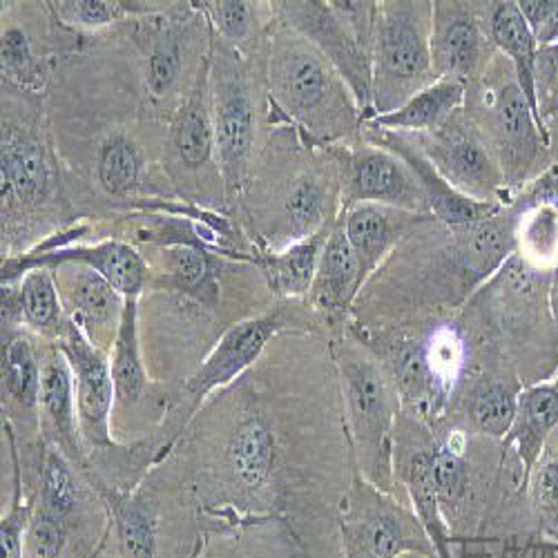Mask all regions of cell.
Instances as JSON below:
<instances>
[{
	"label": "cell",
	"instance_id": "cell-27",
	"mask_svg": "<svg viewBox=\"0 0 558 558\" xmlns=\"http://www.w3.org/2000/svg\"><path fill=\"white\" fill-rule=\"evenodd\" d=\"M150 289L168 291L215 308L219 302L221 262L202 240H174L153 251Z\"/></svg>",
	"mask_w": 558,
	"mask_h": 558
},
{
	"label": "cell",
	"instance_id": "cell-4",
	"mask_svg": "<svg viewBox=\"0 0 558 558\" xmlns=\"http://www.w3.org/2000/svg\"><path fill=\"white\" fill-rule=\"evenodd\" d=\"M551 277L554 272L536 270L514 253L464 306L502 355L521 360L525 387L547 383L558 371V336L549 308Z\"/></svg>",
	"mask_w": 558,
	"mask_h": 558
},
{
	"label": "cell",
	"instance_id": "cell-33",
	"mask_svg": "<svg viewBox=\"0 0 558 558\" xmlns=\"http://www.w3.org/2000/svg\"><path fill=\"white\" fill-rule=\"evenodd\" d=\"M99 494L112 521L119 558H155L159 543L157 502L146 492H125L99 485Z\"/></svg>",
	"mask_w": 558,
	"mask_h": 558
},
{
	"label": "cell",
	"instance_id": "cell-39",
	"mask_svg": "<svg viewBox=\"0 0 558 558\" xmlns=\"http://www.w3.org/2000/svg\"><path fill=\"white\" fill-rule=\"evenodd\" d=\"M110 364L117 402L121 407H134L150 387L148 371L142 357V344H138V298H125V311L119 336L110 351Z\"/></svg>",
	"mask_w": 558,
	"mask_h": 558
},
{
	"label": "cell",
	"instance_id": "cell-29",
	"mask_svg": "<svg viewBox=\"0 0 558 558\" xmlns=\"http://www.w3.org/2000/svg\"><path fill=\"white\" fill-rule=\"evenodd\" d=\"M68 324V313L54 268H34L19 282L3 284V327H21L57 342Z\"/></svg>",
	"mask_w": 558,
	"mask_h": 558
},
{
	"label": "cell",
	"instance_id": "cell-25",
	"mask_svg": "<svg viewBox=\"0 0 558 558\" xmlns=\"http://www.w3.org/2000/svg\"><path fill=\"white\" fill-rule=\"evenodd\" d=\"M432 219L434 217L429 215H417L378 204H357L342 210L340 223L360 262L364 287L411 232Z\"/></svg>",
	"mask_w": 558,
	"mask_h": 558
},
{
	"label": "cell",
	"instance_id": "cell-12",
	"mask_svg": "<svg viewBox=\"0 0 558 558\" xmlns=\"http://www.w3.org/2000/svg\"><path fill=\"white\" fill-rule=\"evenodd\" d=\"M163 168L181 197H189V204L206 208V204L226 197L213 123L208 61L197 74L189 97L170 117L163 142Z\"/></svg>",
	"mask_w": 558,
	"mask_h": 558
},
{
	"label": "cell",
	"instance_id": "cell-8",
	"mask_svg": "<svg viewBox=\"0 0 558 558\" xmlns=\"http://www.w3.org/2000/svg\"><path fill=\"white\" fill-rule=\"evenodd\" d=\"M432 21L434 3L427 0L378 3L374 50H371L374 117L396 112L417 92L438 81L432 61Z\"/></svg>",
	"mask_w": 558,
	"mask_h": 558
},
{
	"label": "cell",
	"instance_id": "cell-23",
	"mask_svg": "<svg viewBox=\"0 0 558 558\" xmlns=\"http://www.w3.org/2000/svg\"><path fill=\"white\" fill-rule=\"evenodd\" d=\"M523 389V380L509 364L478 366L458 391L453 409L460 411L468 432L502 442L514 425Z\"/></svg>",
	"mask_w": 558,
	"mask_h": 558
},
{
	"label": "cell",
	"instance_id": "cell-35",
	"mask_svg": "<svg viewBox=\"0 0 558 558\" xmlns=\"http://www.w3.org/2000/svg\"><path fill=\"white\" fill-rule=\"evenodd\" d=\"M489 29L498 54H502L517 81L523 89L525 99L538 117L536 99V68H538V43L521 14L519 0H492L489 3ZM541 121V119H538Z\"/></svg>",
	"mask_w": 558,
	"mask_h": 558
},
{
	"label": "cell",
	"instance_id": "cell-14",
	"mask_svg": "<svg viewBox=\"0 0 558 558\" xmlns=\"http://www.w3.org/2000/svg\"><path fill=\"white\" fill-rule=\"evenodd\" d=\"M317 324L322 322L311 306L304 311L300 300H284L277 308L230 327L185 383V396L193 402V409H197L213 391L235 383L259 360L275 336L315 329Z\"/></svg>",
	"mask_w": 558,
	"mask_h": 558
},
{
	"label": "cell",
	"instance_id": "cell-22",
	"mask_svg": "<svg viewBox=\"0 0 558 558\" xmlns=\"http://www.w3.org/2000/svg\"><path fill=\"white\" fill-rule=\"evenodd\" d=\"M362 138L368 144L393 153L396 157H400L407 163V168L413 172L415 181L421 183V189L429 204V213L438 223L449 226V228L474 226V223H481L502 210V206L476 202V199H470V197L460 195L458 191H453L451 185L438 174V170L429 163V159L413 146V142L407 134L364 125Z\"/></svg>",
	"mask_w": 558,
	"mask_h": 558
},
{
	"label": "cell",
	"instance_id": "cell-9",
	"mask_svg": "<svg viewBox=\"0 0 558 558\" xmlns=\"http://www.w3.org/2000/svg\"><path fill=\"white\" fill-rule=\"evenodd\" d=\"M275 19L284 23L327 57L340 76L351 87L353 97L364 112V119H374L371 106V50H374V29L378 3L371 0H287L272 3Z\"/></svg>",
	"mask_w": 558,
	"mask_h": 558
},
{
	"label": "cell",
	"instance_id": "cell-28",
	"mask_svg": "<svg viewBox=\"0 0 558 558\" xmlns=\"http://www.w3.org/2000/svg\"><path fill=\"white\" fill-rule=\"evenodd\" d=\"M277 460L279 442L270 423L262 413L246 411L223 442V478L242 494H259L268 487Z\"/></svg>",
	"mask_w": 558,
	"mask_h": 558
},
{
	"label": "cell",
	"instance_id": "cell-44",
	"mask_svg": "<svg viewBox=\"0 0 558 558\" xmlns=\"http://www.w3.org/2000/svg\"><path fill=\"white\" fill-rule=\"evenodd\" d=\"M72 521L48 514L34 505L25 534V558H61L72 532Z\"/></svg>",
	"mask_w": 558,
	"mask_h": 558
},
{
	"label": "cell",
	"instance_id": "cell-36",
	"mask_svg": "<svg viewBox=\"0 0 558 558\" xmlns=\"http://www.w3.org/2000/svg\"><path fill=\"white\" fill-rule=\"evenodd\" d=\"M468 87L456 81H436L434 85L417 92L396 112L368 119L364 125L398 132V134H427L447 123L464 106Z\"/></svg>",
	"mask_w": 558,
	"mask_h": 558
},
{
	"label": "cell",
	"instance_id": "cell-34",
	"mask_svg": "<svg viewBox=\"0 0 558 558\" xmlns=\"http://www.w3.org/2000/svg\"><path fill=\"white\" fill-rule=\"evenodd\" d=\"M336 226V223H333ZM331 228H324L317 235L291 244L282 251H253V264L266 279L268 291L279 300H304L311 293L319 255L327 244Z\"/></svg>",
	"mask_w": 558,
	"mask_h": 558
},
{
	"label": "cell",
	"instance_id": "cell-41",
	"mask_svg": "<svg viewBox=\"0 0 558 558\" xmlns=\"http://www.w3.org/2000/svg\"><path fill=\"white\" fill-rule=\"evenodd\" d=\"M172 3H130V0H61L48 3V10L63 29L101 32L119 21H138L170 10Z\"/></svg>",
	"mask_w": 558,
	"mask_h": 558
},
{
	"label": "cell",
	"instance_id": "cell-38",
	"mask_svg": "<svg viewBox=\"0 0 558 558\" xmlns=\"http://www.w3.org/2000/svg\"><path fill=\"white\" fill-rule=\"evenodd\" d=\"M34 34L19 25L10 12L3 10V32H0V72L3 83L16 89L40 95L50 81L52 57L38 52Z\"/></svg>",
	"mask_w": 558,
	"mask_h": 558
},
{
	"label": "cell",
	"instance_id": "cell-17",
	"mask_svg": "<svg viewBox=\"0 0 558 558\" xmlns=\"http://www.w3.org/2000/svg\"><path fill=\"white\" fill-rule=\"evenodd\" d=\"M331 153L340 166L342 210L357 204H378L432 217L421 183L393 153L368 142L338 146Z\"/></svg>",
	"mask_w": 558,
	"mask_h": 558
},
{
	"label": "cell",
	"instance_id": "cell-20",
	"mask_svg": "<svg viewBox=\"0 0 558 558\" xmlns=\"http://www.w3.org/2000/svg\"><path fill=\"white\" fill-rule=\"evenodd\" d=\"M61 264H83L97 270L123 298H142L150 284V266L146 257L121 240H108L89 246L70 244L40 255L21 253L19 257H8L3 259L0 282H19L25 272L34 268H57Z\"/></svg>",
	"mask_w": 558,
	"mask_h": 558
},
{
	"label": "cell",
	"instance_id": "cell-40",
	"mask_svg": "<svg viewBox=\"0 0 558 558\" xmlns=\"http://www.w3.org/2000/svg\"><path fill=\"white\" fill-rule=\"evenodd\" d=\"M40 472H38V509L72 521L85 500V487L74 472L76 462L57 445L40 440Z\"/></svg>",
	"mask_w": 558,
	"mask_h": 558
},
{
	"label": "cell",
	"instance_id": "cell-15",
	"mask_svg": "<svg viewBox=\"0 0 558 558\" xmlns=\"http://www.w3.org/2000/svg\"><path fill=\"white\" fill-rule=\"evenodd\" d=\"M407 136L453 191L476 202L511 206L502 172L464 110L434 132Z\"/></svg>",
	"mask_w": 558,
	"mask_h": 558
},
{
	"label": "cell",
	"instance_id": "cell-32",
	"mask_svg": "<svg viewBox=\"0 0 558 558\" xmlns=\"http://www.w3.org/2000/svg\"><path fill=\"white\" fill-rule=\"evenodd\" d=\"M43 353L38 336L21 327H3V411L8 417L38 415Z\"/></svg>",
	"mask_w": 558,
	"mask_h": 558
},
{
	"label": "cell",
	"instance_id": "cell-50",
	"mask_svg": "<svg viewBox=\"0 0 558 558\" xmlns=\"http://www.w3.org/2000/svg\"><path fill=\"white\" fill-rule=\"evenodd\" d=\"M97 558H119V554H112V551H101Z\"/></svg>",
	"mask_w": 558,
	"mask_h": 558
},
{
	"label": "cell",
	"instance_id": "cell-18",
	"mask_svg": "<svg viewBox=\"0 0 558 558\" xmlns=\"http://www.w3.org/2000/svg\"><path fill=\"white\" fill-rule=\"evenodd\" d=\"M438 438L432 434L429 425L417 417L400 411L393 440V476L396 485H402L411 498L413 514L421 519L427 530L438 558H453L451 554V532L442 517L434 458H436Z\"/></svg>",
	"mask_w": 558,
	"mask_h": 558
},
{
	"label": "cell",
	"instance_id": "cell-1",
	"mask_svg": "<svg viewBox=\"0 0 558 558\" xmlns=\"http://www.w3.org/2000/svg\"><path fill=\"white\" fill-rule=\"evenodd\" d=\"M514 228V206L462 228L432 219L387 257L357 302L400 304L402 315L423 313V319L453 315L517 253Z\"/></svg>",
	"mask_w": 558,
	"mask_h": 558
},
{
	"label": "cell",
	"instance_id": "cell-42",
	"mask_svg": "<svg viewBox=\"0 0 558 558\" xmlns=\"http://www.w3.org/2000/svg\"><path fill=\"white\" fill-rule=\"evenodd\" d=\"M517 255L543 272L558 270V213L547 206H517Z\"/></svg>",
	"mask_w": 558,
	"mask_h": 558
},
{
	"label": "cell",
	"instance_id": "cell-45",
	"mask_svg": "<svg viewBox=\"0 0 558 558\" xmlns=\"http://www.w3.org/2000/svg\"><path fill=\"white\" fill-rule=\"evenodd\" d=\"M536 99L538 119L543 125H547V121L558 117V43L538 48Z\"/></svg>",
	"mask_w": 558,
	"mask_h": 558
},
{
	"label": "cell",
	"instance_id": "cell-13",
	"mask_svg": "<svg viewBox=\"0 0 558 558\" xmlns=\"http://www.w3.org/2000/svg\"><path fill=\"white\" fill-rule=\"evenodd\" d=\"M342 538L344 558H398L407 551L438 558L421 519L357 472L347 494Z\"/></svg>",
	"mask_w": 558,
	"mask_h": 558
},
{
	"label": "cell",
	"instance_id": "cell-24",
	"mask_svg": "<svg viewBox=\"0 0 558 558\" xmlns=\"http://www.w3.org/2000/svg\"><path fill=\"white\" fill-rule=\"evenodd\" d=\"M362 289L364 279L360 272V262L338 217L319 255V264L308 293V304L322 324H327L336 336H342L349 329L351 313Z\"/></svg>",
	"mask_w": 558,
	"mask_h": 558
},
{
	"label": "cell",
	"instance_id": "cell-5",
	"mask_svg": "<svg viewBox=\"0 0 558 558\" xmlns=\"http://www.w3.org/2000/svg\"><path fill=\"white\" fill-rule=\"evenodd\" d=\"M329 351L338 374L355 472L380 492L391 494L396 487L393 440L402 411L400 396L376 353L349 329L331 340Z\"/></svg>",
	"mask_w": 558,
	"mask_h": 558
},
{
	"label": "cell",
	"instance_id": "cell-37",
	"mask_svg": "<svg viewBox=\"0 0 558 558\" xmlns=\"http://www.w3.org/2000/svg\"><path fill=\"white\" fill-rule=\"evenodd\" d=\"M206 16L210 34L226 43L240 54H248L257 43L264 40L275 21L272 8L266 3H248V0H206L195 3Z\"/></svg>",
	"mask_w": 558,
	"mask_h": 558
},
{
	"label": "cell",
	"instance_id": "cell-10",
	"mask_svg": "<svg viewBox=\"0 0 558 558\" xmlns=\"http://www.w3.org/2000/svg\"><path fill=\"white\" fill-rule=\"evenodd\" d=\"M208 38V21L195 3H172L161 14L136 21L134 40L153 112L179 110L208 61V54H202V43Z\"/></svg>",
	"mask_w": 558,
	"mask_h": 558
},
{
	"label": "cell",
	"instance_id": "cell-3",
	"mask_svg": "<svg viewBox=\"0 0 558 558\" xmlns=\"http://www.w3.org/2000/svg\"><path fill=\"white\" fill-rule=\"evenodd\" d=\"M266 43L268 97L284 125L317 148L364 142V112L333 63L313 43L277 19Z\"/></svg>",
	"mask_w": 558,
	"mask_h": 558
},
{
	"label": "cell",
	"instance_id": "cell-46",
	"mask_svg": "<svg viewBox=\"0 0 558 558\" xmlns=\"http://www.w3.org/2000/svg\"><path fill=\"white\" fill-rule=\"evenodd\" d=\"M538 48L558 43V0H519Z\"/></svg>",
	"mask_w": 558,
	"mask_h": 558
},
{
	"label": "cell",
	"instance_id": "cell-7",
	"mask_svg": "<svg viewBox=\"0 0 558 558\" xmlns=\"http://www.w3.org/2000/svg\"><path fill=\"white\" fill-rule=\"evenodd\" d=\"M272 193L251 206V221L264 251H282L331 228L342 213L340 166L331 148H317L300 134L282 146Z\"/></svg>",
	"mask_w": 558,
	"mask_h": 558
},
{
	"label": "cell",
	"instance_id": "cell-26",
	"mask_svg": "<svg viewBox=\"0 0 558 558\" xmlns=\"http://www.w3.org/2000/svg\"><path fill=\"white\" fill-rule=\"evenodd\" d=\"M38 429L40 440L57 445L76 464L85 460V442L78 427L74 376L65 353L57 342H48L43 353Z\"/></svg>",
	"mask_w": 558,
	"mask_h": 558
},
{
	"label": "cell",
	"instance_id": "cell-6",
	"mask_svg": "<svg viewBox=\"0 0 558 558\" xmlns=\"http://www.w3.org/2000/svg\"><path fill=\"white\" fill-rule=\"evenodd\" d=\"M464 114L496 159L511 204L547 172L554 161L547 128L538 121L509 61L498 54L489 70L468 87Z\"/></svg>",
	"mask_w": 558,
	"mask_h": 558
},
{
	"label": "cell",
	"instance_id": "cell-11",
	"mask_svg": "<svg viewBox=\"0 0 558 558\" xmlns=\"http://www.w3.org/2000/svg\"><path fill=\"white\" fill-rule=\"evenodd\" d=\"M210 104L226 199H238L251 183L257 159V99L246 57L210 38Z\"/></svg>",
	"mask_w": 558,
	"mask_h": 558
},
{
	"label": "cell",
	"instance_id": "cell-21",
	"mask_svg": "<svg viewBox=\"0 0 558 558\" xmlns=\"http://www.w3.org/2000/svg\"><path fill=\"white\" fill-rule=\"evenodd\" d=\"M54 275L68 319L76 324L92 344L110 353L119 336L125 298L106 277L83 264H61L54 268Z\"/></svg>",
	"mask_w": 558,
	"mask_h": 558
},
{
	"label": "cell",
	"instance_id": "cell-16",
	"mask_svg": "<svg viewBox=\"0 0 558 558\" xmlns=\"http://www.w3.org/2000/svg\"><path fill=\"white\" fill-rule=\"evenodd\" d=\"M498 50L489 29V3L436 0L432 21V61L438 81L464 87L476 83Z\"/></svg>",
	"mask_w": 558,
	"mask_h": 558
},
{
	"label": "cell",
	"instance_id": "cell-19",
	"mask_svg": "<svg viewBox=\"0 0 558 558\" xmlns=\"http://www.w3.org/2000/svg\"><path fill=\"white\" fill-rule=\"evenodd\" d=\"M57 344L65 353L74 376L78 427L83 442L101 449L114 447L112 409L117 402V389L112 378L110 353L92 344L72 319H68Z\"/></svg>",
	"mask_w": 558,
	"mask_h": 558
},
{
	"label": "cell",
	"instance_id": "cell-47",
	"mask_svg": "<svg viewBox=\"0 0 558 558\" xmlns=\"http://www.w3.org/2000/svg\"><path fill=\"white\" fill-rule=\"evenodd\" d=\"M517 206H547L558 213V168L551 166L514 199Z\"/></svg>",
	"mask_w": 558,
	"mask_h": 558
},
{
	"label": "cell",
	"instance_id": "cell-43",
	"mask_svg": "<svg viewBox=\"0 0 558 558\" xmlns=\"http://www.w3.org/2000/svg\"><path fill=\"white\" fill-rule=\"evenodd\" d=\"M525 487L534 514L547 525H558V440L554 434L530 470Z\"/></svg>",
	"mask_w": 558,
	"mask_h": 558
},
{
	"label": "cell",
	"instance_id": "cell-48",
	"mask_svg": "<svg viewBox=\"0 0 558 558\" xmlns=\"http://www.w3.org/2000/svg\"><path fill=\"white\" fill-rule=\"evenodd\" d=\"M547 136H549V153H551V161L558 168V117L547 121Z\"/></svg>",
	"mask_w": 558,
	"mask_h": 558
},
{
	"label": "cell",
	"instance_id": "cell-30",
	"mask_svg": "<svg viewBox=\"0 0 558 558\" xmlns=\"http://www.w3.org/2000/svg\"><path fill=\"white\" fill-rule=\"evenodd\" d=\"M95 177L99 189L117 202L142 204V195L159 193L144 146L125 130L108 132L95 153Z\"/></svg>",
	"mask_w": 558,
	"mask_h": 558
},
{
	"label": "cell",
	"instance_id": "cell-2",
	"mask_svg": "<svg viewBox=\"0 0 558 558\" xmlns=\"http://www.w3.org/2000/svg\"><path fill=\"white\" fill-rule=\"evenodd\" d=\"M38 95L3 83V138H0V197H3V259L34 251L45 232L68 221L61 170Z\"/></svg>",
	"mask_w": 558,
	"mask_h": 558
},
{
	"label": "cell",
	"instance_id": "cell-31",
	"mask_svg": "<svg viewBox=\"0 0 558 558\" xmlns=\"http://www.w3.org/2000/svg\"><path fill=\"white\" fill-rule=\"evenodd\" d=\"M558 429V371L547 383L530 385L519 396L514 425L502 440L505 451L519 460V468L527 478L534 462L543 453L545 442Z\"/></svg>",
	"mask_w": 558,
	"mask_h": 558
},
{
	"label": "cell",
	"instance_id": "cell-49",
	"mask_svg": "<svg viewBox=\"0 0 558 558\" xmlns=\"http://www.w3.org/2000/svg\"><path fill=\"white\" fill-rule=\"evenodd\" d=\"M549 308H551L554 329H556V336H558V270H554V277H551V287H549Z\"/></svg>",
	"mask_w": 558,
	"mask_h": 558
}]
</instances>
